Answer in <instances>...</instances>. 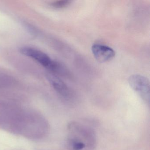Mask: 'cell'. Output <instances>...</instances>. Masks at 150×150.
<instances>
[{"instance_id": "cell-1", "label": "cell", "mask_w": 150, "mask_h": 150, "mask_svg": "<svg viewBox=\"0 0 150 150\" xmlns=\"http://www.w3.org/2000/svg\"><path fill=\"white\" fill-rule=\"evenodd\" d=\"M49 125L43 116L32 110L10 108L0 109V128L30 139L42 138Z\"/></svg>"}, {"instance_id": "cell-2", "label": "cell", "mask_w": 150, "mask_h": 150, "mask_svg": "<svg viewBox=\"0 0 150 150\" xmlns=\"http://www.w3.org/2000/svg\"><path fill=\"white\" fill-rule=\"evenodd\" d=\"M97 137L93 129L77 122L69 123L66 146L68 150H94Z\"/></svg>"}, {"instance_id": "cell-3", "label": "cell", "mask_w": 150, "mask_h": 150, "mask_svg": "<svg viewBox=\"0 0 150 150\" xmlns=\"http://www.w3.org/2000/svg\"><path fill=\"white\" fill-rule=\"evenodd\" d=\"M21 53L38 62L55 73L62 75L66 71V67L60 63L52 60L46 53L40 50L30 47H23L20 50Z\"/></svg>"}, {"instance_id": "cell-4", "label": "cell", "mask_w": 150, "mask_h": 150, "mask_svg": "<svg viewBox=\"0 0 150 150\" xmlns=\"http://www.w3.org/2000/svg\"><path fill=\"white\" fill-rule=\"evenodd\" d=\"M129 83L132 88L146 102L150 101V83L144 76L134 74L129 78Z\"/></svg>"}, {"instance_id": "cell-5", "label": "cell", "mask_w": 150, "mask_h": 150, "mask_svg": "<svg viewBox=\"0 0 150 150\" xmlns=\"http://www.w3.org/2000/svg\"><path fill=\"white\" fill-rule=\"evenodd\" d=\"M47 78L56 92L65 100H71L73 96L71 89L59 77L53 74H48Z\"/></svg>"}, {"instance_id": "cell-6", "label": "cell", "mask_w": 150, "mask_h": 150, "mask_svg": "<svg viewBox=\"0 0 150 150\" xmlns=\"http://www.w3.org/2000/svg\"><path fill=\"white\" fill-rule=\"evenodd\" d=\"M92 51L96 60L102 63L112 60L115 55V52L112 48L107 45L97 44L93 45Z\"/></svg>"}, {"instance_id": "cell-7", "label": "cell", "mask_w": 150, "mask_h": 150, "mask_svg": "<svg viewBox=\"0 0 150 150\" xmlns=\"http://www.w3.org/2000/svg\"><path fill=\"white\" fill-rule=\"evenodd\" d=\"M71 1L68 0L59 1L52 3L51 6L56 8H63L68 6L71 4Z\"/></svg>"}]
</instances>
